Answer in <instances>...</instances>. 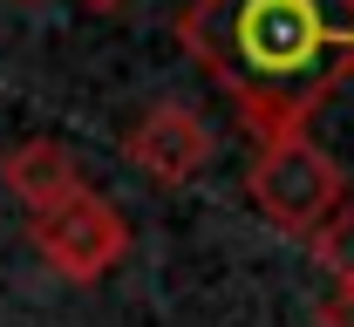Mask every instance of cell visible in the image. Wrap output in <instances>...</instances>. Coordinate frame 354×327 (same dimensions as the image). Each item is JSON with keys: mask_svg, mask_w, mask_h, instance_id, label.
I'll use <instances>...</instances> for the list:
<instances>
[{"mask_svg": "<svg viewBox=\"0 0 354 327\" xmlns=\"http://www.w3.org/2000/svg\"><path fill=\"white\" fill-rule=\"evenodd\" d=\"M177 41L239 102L245 130L272 143L307 130L354 75V0H191Z\"/></svg>", "mask_w": 354, "mask_h": 327, "instance_id": "cell-1", "label": "cell"}, {"mask_svg": "<svg viewBox=\"0 0 354 327\" xmlns=\"http://www.w3.org/2000/svg\"><path fill=\"white\" fill-rule=\"evenodd\" d=\"M341 198H348L341 164H334L307 130L259 143V164H252V205L266 212V225H272V232L313 239L334 212H341Z\"/></svg>", "mask_w": 354, "mask_h": 327, "instance_id": "cell-2", "label": "cell"}, {"mask_svg": "<svg viewBox=\"0 0 354 327\" xmlns=\"http://www.w3.org/2000/svg\"><path fill=\"white\" fill-rule=\"evenodd\" d=\"M28 239H35V252H41L48 266H55L62 280H75V286H95L123 252H130V225H123V212H116L95 185L68 191V198L48 205V212H35Z\"/></svg>", "mask_w": 354, "mask_h": 327, "instance_id": "cell-3", "label": "cell"}, {"mask_svg": "<svg viewBox=\"0 0 354 327\" xmlns=\"http://www.w3.org/2000/svg\"><path fill=\"white\" fill-rule=\"evenodd\" d=\"M123 157H130L157 191H177V185H191V178L212 164V130L198 123V109H184V102H157V109H143V116L130 123Z\"/></svg>", "mask_w": 354, "mask_h": 327, "instance_id": "cell-4", "label": "cell"}, {"mask_svg": "<svg viewBox=\"0 0 354 327\" xmlns=\"http://www.w3.org/2000/svg\"><path fill=\"white\" fill-rule=\"evenodd\" d=\"M0 185L14 191L28 212H48V205H62L68 191H82V164L68 157V143L28 137V143H14V150L0 157Z\"/></svg>", "mask_w": 354, "mask_h": 327, "instance_id": "cell-5", "label": "cell"}, {"mask_svg": "<svg viewBox=\"0 0 354 327\" xmlns=\"http://www.w3.org/2000/svg\"><path fill=\"white\" fill-rule=\"evenodd\" d=\"M313 259L334 273V286H354V198H341V212L313 232Z\"/></svg>", "mask_w": 354, "mask_h": 327, "instance_id": "cell-6", "label": "cell"}, {"mask_svg": "<svg viewBox=\"0 0 354 327\" xmlns=\"http://www.w3.org/2000/svg\"><path fill=\"white\" fill-rule=\"evenodd\" d=\"M327 327H354V286H341L334 300H327V314H320Z\"/></svg>", "mask_w": 354, "mask_h": 327, "instance_id": "cell-7", "label": "cell"}, {"mask_svg": "<svg viewBox=\"0 0 354 327\" xmlns=\"http://www.w3.org/2000/svg\"><path fill=\"white\" fill-rule=\"evenodd\" d=\"M88 14H116V7H130V0H82Z\"/></svg>", "mask_w": 354, "mask_h": 327, "instance_id": "cell-8", "label": "cell"}]
</instances>
